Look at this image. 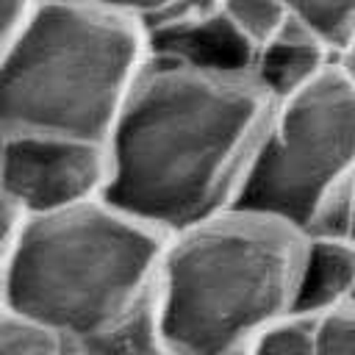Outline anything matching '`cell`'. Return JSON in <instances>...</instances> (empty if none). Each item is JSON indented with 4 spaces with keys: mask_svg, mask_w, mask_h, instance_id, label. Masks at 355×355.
I'll use <instances>...</instances> for the list:
<instances>
[{
    "mask_svg": "<svg viewBox=\"0 0 355 355\" xmlns=\"http://www.w3.org/2000/svg\"><path fill=\"white\" fill-rule=\"evenodd\" d=\"M269 108L250 75L147 55L103 147V202L161 239L233 208Z\"/></svg>",
    "mask_w": 355,
    "mask_h": 355,
    "instance_id": "6da1fadb",
    "label": "cell"
},
{
    "mask_svg": "<svg viewBox=\"0 0 355 355\" xmlns=\"http://www.w3.org/2000/svg\"><path fill=\"white\" fill-rule=\"evenodd\" d=\"M147 58L122 3H31L0 53V139L105 147Z\"/></svg>",
    "mask_w": 355,
    "mask_h": 355,
    "instance_id": "7a4b0ae2",
    "label": "cell"
},
{
    "mask_svg": "<svg viewBox=\"0 0 355 355\" xmlns=\"http://www.w3.org/2000/svg\"><path fill=\"white\" fill-rule=\"evenodd\" d=\"M305 233L225 208L164 239L153 316L175 355H241L291 313Z\"/></svg>",
    "mask_w": 355,
    "mask_h": 355,
    "instance_id": "3957f363",
    "label": "cell"
},
{
    "mask_svg": "<svg viewBox=\"0 0 355 355\" xmlns=\"http://www.w3.org/2000/svg\"><path fill=\"white\" fill-rule=\"evenodd\" d=\"M161 247L158 233L103 200L19 219L0 269V308L75 347L150 297Z\"/></svg>",
    "mask_w": 355,
    "mask_h": 355,
    "instance_id": "277c9868",
    "label": "cell"
},
{
    "mask_svg": "<svg viewBox=\"0 0 355 355\" xmlns=\"http://www.w3.org/2000/svg\"><path fill=\"white\" fill-rule=\"evenodd\" d=\"M355 172V83L341 67L272 103L233 208L311 233Z\"/></svg>",
    "mask_w": 355,
    "mask_h": 355,
    "instance_id": "5b68a950",
    "label": "cell"
},
{
    "mask_svg": "<svg viewBox=\"0 0 355 355\" xmlns=\"http://www.w3.org/2000/svg\"><path fill=\"white\" fill-rule=\"evenodd\" d=\"M105 150L55 139H11L0 155V197L19 219L61 214L105 189Z\"/></svg>",
    "mask_w": 355,
    "mask_h": 355,
    "instance_id": "8992f818",
    "label": "cell"
},
{
    "mask_svg": "<svg viewBox=\"0 0 355 355\" xmlns=\"http://www.w3.org/2000/svg\"><path fill=\"white\" fill-rule=\"evenodd\" d=\"M355 288V244L336 233H308L291 313H322L347 305Z\"/></svg>",
    "mask_w": 355,
    "mask_h": 355,
    "instance_id": "52a82bcc",
    "label": "cell"
},
{
    "mask_svg": "<svg viewBox=\"0 0 355 355\" xmlns=\"http://www.w3.org/2000/svg\"><path fill=\"white\" fill-rule=\"evenodd\" d=\"M336 67L327 53L297 25L288 8V22L283 31L255 53L250 64V78L258 83V89L269 97V103H277L300 89H305L311 80H316L324 69Z\"/></svg>",
    "mask_w": 355,
    "mask_h": 355,
    "instance_id": "ba28073f",
    "label": "cell"
},
{
    "mask_svg": "<svg viewBox=\"0 0 355 355\" xmlns=\"http://www.w3.org/2000/svg\"><path fill=\"white\" fill-rule=\"evenodd\" d=\"M241 355H352L324 313H288L261 330Z\"/></svg>",
    "mask_w": 355,
    "mask_h": 355,
    "instance_id": "9c48e42d",
    "label": "cell"
},
{
    "mask_svg": "<svg viewBox=\"0 0 355 355\" xmlns=\"http://www.w3.org/2000/svg\"><path fill=\"white\" fill-rule=\"evenodd\" d=\"M69 355H175V352L161 338L153 316V300L147 297L125 319H119L100 336L69 347Z\"/></svg>",
    "mask_w": 355,
    "mask_h": 355,
    "instance_id": "30bf717a",
    "label": "cell"
},
{
    "mask_svg": "<svg viewBox=\"0 0 355 355\" xmlns=\"http://www.w3.org/2000/svg\"><path fill=\"white\" fill-rule=\"evenodd\" d=\"M288 8L333 64L355 44V0H288Z\"/></svg>",
    "mask_w": 355,
    "mask_h": 355,
    "instance_id": "8fae6325",
    "label": "cell"
},
{
    "mask_svg": "<svg viewBox=\"0 0 355 355\" xmlns=\"http://www.w3.org/2000/svg\"><path fill=\"white\" fill-rule=\"evenodd\" d=\"M227 17L252 50V58L288 22V0H225Z\"/></svg>",
    "mask_w": 355,
    "mask_h": 355,
    "instance_id": "7c38bea8",
    "label": "cell"
},
{
    "mask_svg": "<svg viewBox=\"0 0 355 355\" xmlns=\"http://www.w3.org/2000/svg\"><path fill=\"white\" fill-rule=\"evenodd\" d=\"M0 355H69V347L53 333L0 308Z\"/></svg>",
    "mask_w": 355,
    "mask_h": 355,
    "instance_id": "4fadbf2b",
    "label": "cell"
},
{
    "mask_svg": "<svg viewBox=\"0 0 355 355\" xmlns=\"http://www.w3.org/2000/svg\"><path fill=\"white\" fill-rule=\"evenodd\" d=\"M311 233H336L355 244V172Z\"/></svg>",
    "mask_w": 355,
    "mask_h": 355,
    "instance_id": "5bb4252c",
    "label": "cell"
},
{
    "mask_svg": "<svg viewBox=\"0 0 355 355\" xmlns=\"http://www.w3.org/2000/svg\"><path fill=\"white\" fill-rule=\"evenodd\" d=\"M25 6H28V0H0V53H3L6 42L11 39L17 22L22 19Z\"/></svg>",
    "mask_w": 355,
    "mask_h": 355,
    "instance_id": "9a60e30c",
    "label": "cell"
},
{
    "mask_svg": "<svg viewBox=\"0 0 355 355\" xmlns=\"http://www.w3.org/2000/svg\"><path fill=\"white\" fill-rule=\"evenodd\" d=\"M17 225H19V216L14 214V208L0 197V269H3V261L8 255V247H11V239L17 233Z\"/></svg>",
    "mask_w": 355,
    "mask_h": 355,
    "instance_id": "2e32d148",
    "label": "cell"
},
{
    "mask_svg": "<svg viewBox=\"0 0 355 355\" xmlns=\"http://www.w3.org/2000/svg\"><path fill=\"white\" fill-rule=\"evenodd\" d=\"M336 67H341V69H344V75H347V78L355 83V44L349 47V53H347V55H344V58H341Z\"/></svg>",
    "mask_w": 355,
    "mask_h": 355,
    "instance_id": "e0dca14e",
    "label": "cell"
},
{
    "mask_svg": "<svg viewBox=\"0 0 355 355\" xmlns=\"http://www.w3.org/2000/svg\"><path fill=\"white\" fill-rule=\"evenodd\" d=\"M349 305H355V288H352V297H349Z\"/></svg>",
    "mask_w": 355,
    "mask_h": 355,
    "instance_id": "ac0fdd59",
    "label": "cell"
},
{
    "mask_svg": "<svg viewBox=\"0 0 355 355\" xmlns=\"http://www.w3.org/2000/svg\"><path fill=\"white\" fill-rule=\"evenodd\" d=\"M0 155H3V139H0Z\"/></svg>",
    "mask_w": 355,
    "mask_h": 355,
    "instance_id": "d6986e66",
    "label": "cell"
}]
</instances>
